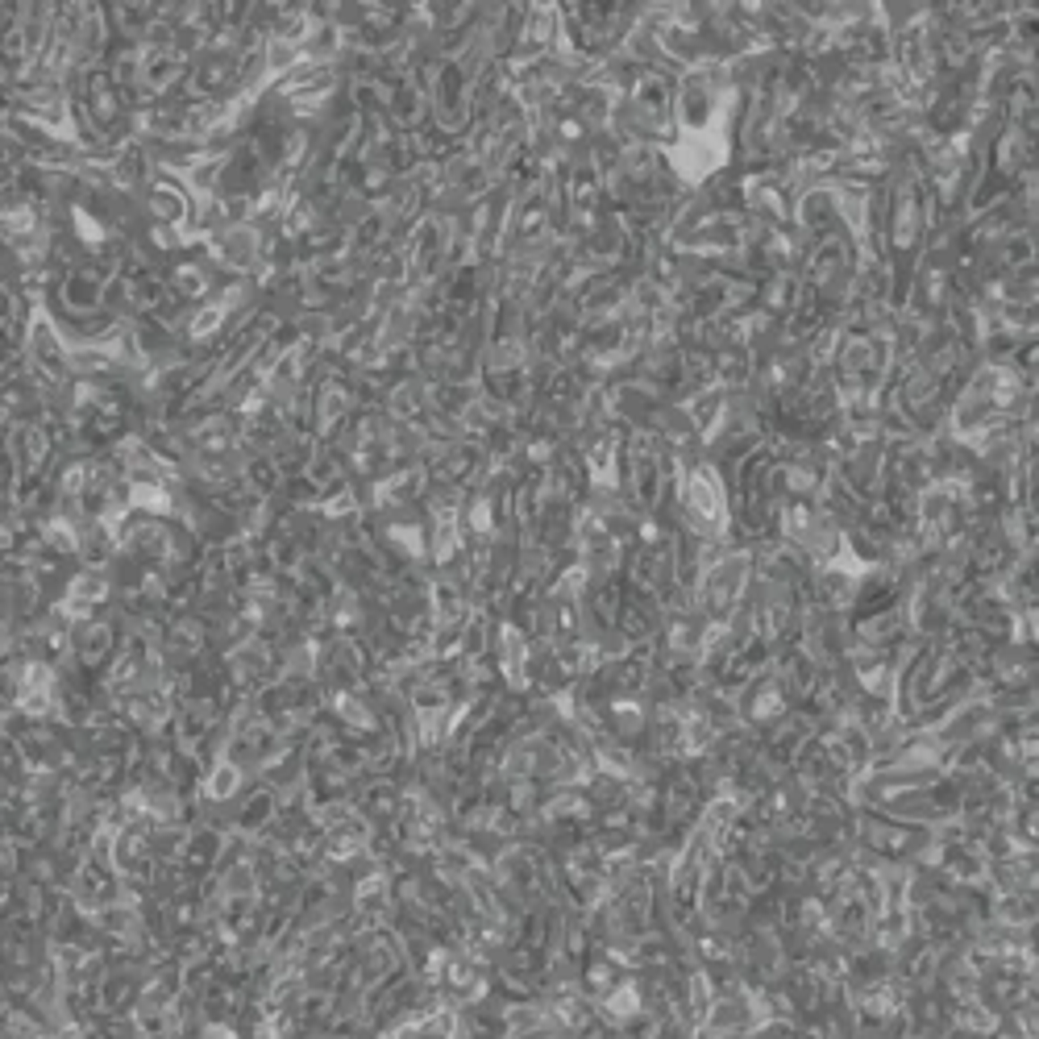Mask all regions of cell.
Masks as SVG:
<instances>
[{
    "label": "cell",
    "mask_w": 1039,
    "mask_h": 1039,
    "mask_svg": "<svg viewBox=\"0 0 1039 1039\" xmlns=\"http://www.w3.org/2000/svg\"><path fill=\"white\" fill-rule=\"evenodd\" d=\"M38 299L13 279H0V354H22Z\"/></svg>",
    "instance_id": "3"
},
{
    "label": "cell",
    "mask_w": 1039,
    "mask_h": 1039,
    "mask_svg": "<svg viewBox=\"0 0 1039 1039\" xmlns=\"http://www.w3.org/2000/svg\"><path fill=\"white\" fill-rule=\"evenodd\" d=\"M22 362H25V375L46 391H63L71 383V345L63 342V333L55 329V320L46 316L42 308H38L34 320H30V333H25V345H22Z\"/></svg>",
    "instance_id": "2"
},
{
    "label": "cell",
    "mask_w": 1039,
    "mask_h": 1039,
    "mask_svg": "<svg viewBox=\"0 0 1039 1039\" xmlns=\"http://www.w3.org/2000/svg\"><path fill=\"white\" fill-rule=\"evenodd\" d=\"M55 4H0V83H25L38 67Z\"/></svg>",
    "instance_id": "1"
},
{
    "label": "cell",
    "mask_w": 1039,
    "mask_h": 1039,
    "mask_svg": "<svg viewBox=\"0 0 1039 1039\" xmlns=\"http://www.w3.org/2000/svg\"><path fill=\"white\" fill-rule=\"evenodd\" d=\"M22 171H25V159L9 146V142H4V137H0V192L22 179Z\"/></svg>",
    "instance_id": "4"
}]
</instances>
